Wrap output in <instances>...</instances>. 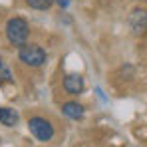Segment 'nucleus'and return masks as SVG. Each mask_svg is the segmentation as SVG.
Returning <instances> with one entry per match:
<instances>
[{
	"label": "nucleus",
	"mask_w": 147,
	"mask_h": 147,
	"mask_svg": "<svg viewBox=\"0 0 147 147\" xmlns=\"http://www.w3.org/2000/svg\"><path fill=\"white\" fill-rule=\"evenodd\" d=\"M10 82H14L12 72H10L4 64H0V84H10Z\"/></svg>",
	"instance_id": "nucleus-9"
},
{
	"label": "nucleus",
	"mask_w": 147,
	"mask_h": 147,
	"mask_svg": "<svg viewBox=\"0 0 147 147\" xmlns=\"http://www.w3.org/2000/svg\"><path fill=\"white\" fill-rule=\"evenodd\" d=\"M129 28L135 36H143L147 34V10L145 8H135L129 14Z\"/></svg>",
	"instance_id": "nucleus-4"
},
{
	"label": "nucleus",
	"mask_w": 147,
	"mask_h": 147,
	"mask_svg": "<svg viewBox=\"0 0 147 147\" xmlns=\"http://www.w3.org/2000/svg\"><path fill=\"white\" fill-rule=\"evenodd\" d=\"M4 32H6V40L12 44V46H22L26 44V40H28V36H30V26L26 22L24 18H20V16H14V18H10L8 22H6V28H4Z\"/></svg>",
	"instance_id": "nucleus-1"
},
{
	"label": "nucleus",
	"mask_w": 147,
	"mask_h": 147,
	"mask_svg": "<svg viewBox=\"0 0 147 147\" xmlns=\"http://www.w3.org/2000/svg\"><path fill=\"white\" fill-rule=\"evenodd\" d=\"M46 58H48V54H46V50L42 48L40 44H22L20 48H18V60L28 66V68H40V66H44L46 64Z\"/></svg>",
	"instance_id": "nucleus-2"
},
{
	"label": "nucleus",
	"mask_w": 147,
	"mask_h": 147,
	"mask_svg": "<svg viewBox=\"0 0 147 147\" xmlns=\"http://www.w3.org/2000/svg\"><path fill=\"white\" fill-rule=\"evenodd\" d=\"M56 4H58L60 8H64V10H66V8L70 6V0H56Z\"/></svg>",
	"instance_id": "nucleus-10"
},
{
	"label": "nucleus",
	"mask_w": 147,
	"mask_h": 147,
	"mask_svg": "<svg viewBox=\"0 0 147 147\" xmlns=\"http://www.w3.org/2000/svg\"><path fill=\"white\" fill-rule=\"evenodd\" d=\"M84 88H86V84H84V78L80 74H68L64 78V90H66V94L80 96L84 92Z\"/></svg>",
	"instance_id": "nucleus-5"
},
{
	"label": "nucleus",
	"mask_w": 147,
	"mask_h": 147,
	"mask_svg": "<svg viewBox=\"0 0 147 147\" xmlns=\"http://www.w3.org/2000/svg\"><path fill=\"white\" fill-rule=\"evenodd\" d=\"M54 2L56 0H26V4L34 10H48V8H52Z\"/></svg>",
	"instance_id": "nucleus-8"
},
{
	"label": "nucleus",
	"mask_w": 147,
	"mask_h": 147,
	"mask_svg": "<svg viewBox=\"0 0 147 147\" xmlns=\"http://www.w3.org/2000/svg\"><path fill=\"white\" fill-rule=\"evenodd\" d=\"M62 113L66 115V117H70V119H82L84 117V105L82 103H78V101H66V103H62Z\"/></svg>",
	"instance_id": "nucleus-6"
},
{
	"label": "nucleus",
	"mask_w": 147,
	"mask_h": 147,
	"mask_svg": "<svg viewBox=\"0 0 147 147\" xmlns=\"http://www.w3.org/2000/svg\"><path fill=\"white\" fill-rule=\"evenodd\" d=\"M20 119L18 111L12 109V107H0V123L6 125V127H14Z\"/></svg>",
	"instance_id": "nucleus-7"
},
{
	"label": "nucleus",
	"mask_w": 147,
	"mask_h": 147,
	"mask_svg": "<svg viewBox=\"0 0 147 147\" xmlns=\"http://www.w3.org/2000/svg\"><path fill=\"white\" fill-rule=\"evenodd\" d=\"M28 131L38 139V141H52V137H54V125L50 119L46 117H42V115H32L30 119H28Z\"/></svg>",
	"instance_id": "nucleus-3"
},
{
	"label": "nucleus",
	"mask_w": 147,
	"mask_h": 147,
	"mask_svg": "<svg viewBox=\"0 0 147 147\" xmlns=\"http://www.w3.org/2000/svg\"><path fill=\"white\" fill-rule=\"evenodd\" d=\"M0 64H2V56H0Z\"/></svg>",
	"instance_id": "nucleus-11"
}]
</instances>
